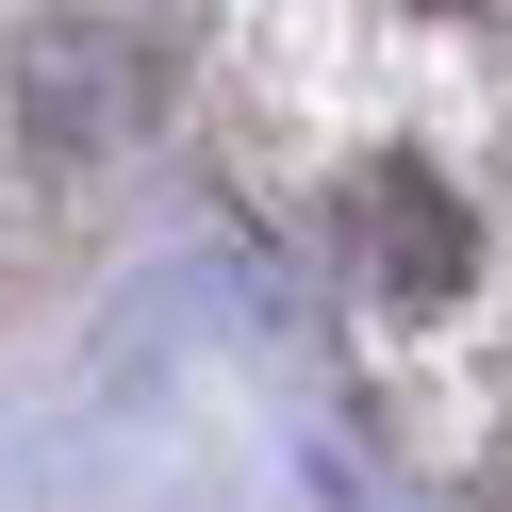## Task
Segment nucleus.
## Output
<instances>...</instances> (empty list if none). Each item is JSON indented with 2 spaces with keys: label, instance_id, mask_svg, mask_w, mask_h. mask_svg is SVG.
I'll list each match as a JSON object with an SVG mask.
<instances>
[{
  "label": "nucleus",
  "instance_id": "f257e3e1",
  "mask_svg": "<svg viewBox=\"0 0 512 512\" xmlns=\"http://www.w3.org/2000/svg\"><path fill=\"white\" fill-rule=\"evenodd\" d=\"M463 50V100H479V149L446 182H463V215H479V281H463V314H446V331H479V314H496V347H463V397H413V430L446 446V496L463 512H512V34H446ZM380 364H446L430 331L413 347H380Z\"/></svg>",
  "mask_w": 512,
  "mask_h": 512
}]
</instances>
